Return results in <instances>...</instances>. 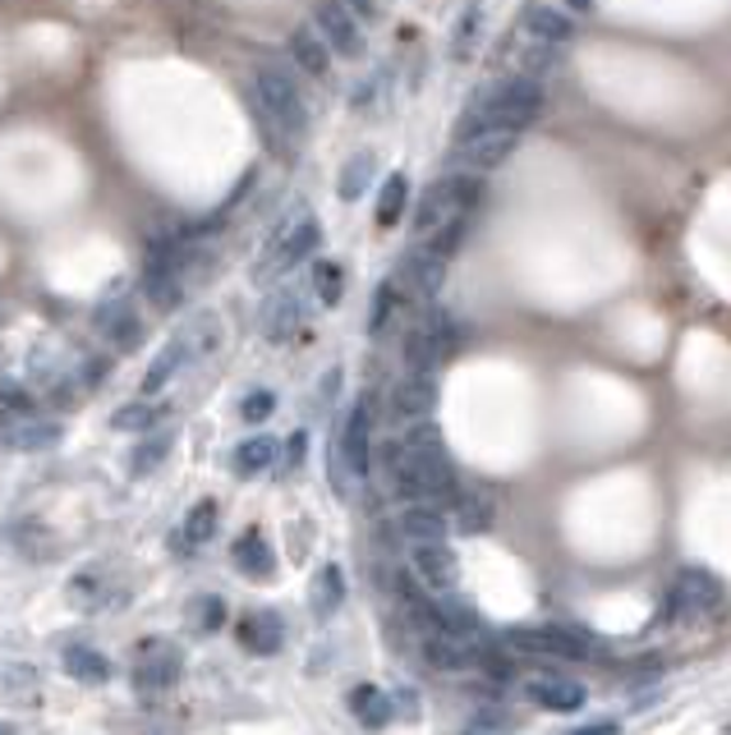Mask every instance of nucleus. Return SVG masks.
<instances>
[{
    "label": "nucleus",
    "instance_id": "f257e3e1",
    "mask_svg": "<svg viewBox=\"0 0 731 735\" xmlns=\"http://www.w3.org/2000/svg\"><path fill=\"white\" fill-rule=\"evenodd\" d=\"M543 111V92H538V78L530 74H511L502 78V84H492L483 92L469 97V107L460 116V134L465 129H488V124H498V129H530Z\"/></svg>",
    "mask_w": 731,
    "mask_h": 735
},
{
    "label": "nucleus",
    "instance_id": "f03ea898",
    "mask_svg": "<svg viewBox=\"0 0 731 735\" xmlns=\"http://www.w3.org/2000/svg\"><path fill=\"white\" fill-rule=\"evenodd\" d=\"M253 92H258V107H263V120H268L272 129H285L291 139L308 134V101H304L299 88L291 84V74L263 65V69L253 74Z\"/></svg>",
    "mask_w": 731,
    "mask_h": 735
},
{
    "label": "nucleus",
    "instance_id": "7ed1b4c3",
    "mask_svg": "<svg viewBox=\"0 0 731 735\" xmlns=\"http://www.w3.org/2000/svg\"><path fill=\"white\" fill-rule=\"evenodd\" d=\"M515 143H520V134L515 129H498V124H488V129H465V134H456V166L460 171H474V175H483V171H498L506 156L515 152Z\"/></svg>",
    "mask_w": 731,
    "mask_h": 735
},
{
    "label": "nucleus",
    "instance_id": "20e7f679",
    "mask_svg": "<svg viewBox=\"0 0 731 735\" xmlns=\"http://www.w3.org/2000/svg\"><path fill=\"white\" fill-rule=\"evenodd\" d=\"M506 644L515 652H530V658H557V662L589 658L585 639H576L570 629H557V625H515V629H506Z\"/></svg>",
    "mask_w": 731,
    "mask_h": 735
},
{
    "label": "nucleus",
    "instance_id": "39448f33",
    "mask_svg": "<svg viewBox=\"0 0 731 735\" xmlns=\"http://www.w3.org/2000/svg\"><path fill=\"white\" fill-rule=\"evenodd\" d=\"M179 671H185V652H179L171 639H143L134 652V685L148 694L171 690Z\"/></svg>",
    "mask_w": 731,
    "mask_h": 735
},
{
    "label": "nucleus",
    "instance_id": "423d86ee",
    "mask_svg": "<svg viewBox=\"0 0 731 735\" xmlns=\"http://www.w3.org/2000/svg\"><path fill=\"white\" fill-rule=\"evenodd\" d=\"M718 602H722V580L713 570H681L672 580L663 607L672 616H699V612H713Z\"/></svg>",
    "mask_w": 731,
    "mask_h": 735
},
{
    "label": "nucleus",
    "instance_id": "0eeeda50",
    "mask_svg": "<svg viewBox=\"0 0 731 735\" xmlns=\"http://www.w3.org/2000/svg\"><path fill=\"white\" fill-rule=\"evenodd\" d=\"M318 33L327 37V46L336 51L341 61H359L363 56V33H359V19L346 10V0H318Z\"/></svg>",
    "mask_w": 731,
    "mask_h": 735
},
{
    "label": "nucleus",
    "instance_id": "6e6552de",
    "mask_svg": "<svg viewBox=\"0 0 731 735\" xmlns=\"http://www.w3.org/2000/svg\"><path fill=\"white\" fill-rule=\"evenodd\" d=\"M460 217H469V212H465V202L456 194V179H437V184H428V189H424L419 207H414V230H419L424 240H433L437 230H447Z\"/></svg>",
    "mask_w": 731,
    "mask_h": 735
},
{
    "label": "nucleus",
    "instance_id": "1a4fd4ad",
    "mask_svg": "<svg viewBox=\"0 0 731 735\" xmlns=\"http://www.w3.org/2000/svg\"><path fill=\"white\" fill-rule=\"evenodd\" d=\"M410 566L419 574V584L428 593H441L447 597L456 584H460V561L447 542H428V547H410Z\"/></svg>",
    "mask_w": 731,
    "mask_h": 735
},
{
    "label": "nucleus",
    "instance_id": "9d476101",
    "mask_svg": "<svg viewBox=\"0 0 731 735\" xmlns=\"http://www.w3.org/2000/svg\"><path fill=\"white\" fill-rule=\"evenodd\" d=\"M373 424V414H369V401H359L354 409H350V418H346V428H341V441H336V451H341V460H346V469L354 479H363L373 469V446H369V428Z\"/></svg>",
    "mask_w": 731,
    "mask_h": 735
},
{
    "label": "nucleus",
    "instance_id": "9b49d317",
    "mask_svg": "<svg viewBox=\"0 0 731 735\" xmlns=\"http://www.w3.org/2000/svg\"><path fill=\"white\" fill-rule=\"evenodd\" d=\"M474 648H479V644L451 635V629L437 625V621L424 629V658H428L433 667H441V671H465L469 662H474Z\"/></svg>",
    "mask_w": 731,
    "mask_h": 735
},
{
    "label": "nucleus",
    "instance_id": "f8f14e48",
    "mask_svg": "<svg viewBox=\"0 0 731 735\" xmlns=\"http://www.w3.org/2000/svg\"><path fill=\"white\" fill-rule=\"evenodd\" d=\"M520 23H525V33L547 42V46H566L570 37H576V19H570L566 10L557 6H543V0H530L525 10H520Z\"/></svg>",
    "mask_w": 731,
    "mask_h": 735
},
{
    "label": "nucleus",
    "instance_id": "ddd939ff",
    "mask_svg": "<svg viewBox=\"0 0 731 735\" xmlns=\"http://www.w3.org/2000/svg\"><path fill=\"white\" fill-rule=\"evenodd\" d=\"M437 405V386L428 373H410L401 386H396V396H391V414L401 418V424H424V418L433 414Z\"/></svg>",
    "mask_w": 731,
    "mask_h": 735
},
{
    "label": "nucleus",
    "instance_id": "4468645a",
    "mask_svg": "<svg viewBox=\"0 0 731 735\" xmlns=\"http://www.w3.org/2000/svg\"><path fill=\"white\" fill-rule=\"evenodd\" d=\"M530 699L547 713H576V707H585V685L570 676H538L530 680Z\"/></svg>",
    "mask_w": 731,
    "mask_h": 735
},
{
    "label": "nucleus",
    "instance_id": "2eb2a0df",
    "mask_svg": "<svg viewBox=\"0 0 731 735\" xmlns=\"http://www.w3.org/2000/svg\"><path fill=\"white\" fill-rule=\"evenodd\" d=\"M299 327H304V304H299V295H295V290L272 295L268 308H263V336L272 340V345H285V340H291Z\"/></svg>",
    "mask_w": 731,
    "mask_h": 735
},
{
    "label": "nucleus",
    "instance_id": "dca6fc26",
    "mask_svg": "<svg viewBox=\"0 0 731 735\" xmlns=\"http://www.w3.org/2000/svg\"><path fill=\"white\" fill-rule=\"evenodd\" d=\"M240 644H244L249 652H258V658H272V652H281V644H285L281 616H276V612H249V616L240 621Z\"/></svg>",
    "mask_w": 731,
    "mask_h": 735
},
{
    "label": "nucleus",
    "instance_id": "f3484780",
    "mask_svg": "<svg viewBox=\"0 0 731 735\" xmlns=\"http://www.w3.org/2000/svg\"><path fill=\"white\" fill-rule=\"evenodd\" d=\"M405 276H410V285H414V290H419L424 299H433L437 285L447 281V257H441L433 244H428V249H414V253L405 257Z\"/></svg>",
    "mask_w": 731,
    "mask_h": 735
},
{
    "label": "nucleus",
    "instance_id": "a211bd4d",
    "mask_svg": "<svg viewBox=\"0 0 731 735\" xmlns=\"http://www.w3.org/2000/svg\"><path fill=\"white\" fill-rule=\"evenodd\" d=\"M291 56H295L299 69L313 74V78H327V74H331V46H327L323 33H313V29H295V33H291Z\"/></svg>",
    "mask_w": 731,
    "mask_h": 735
},
{
    "label": "nucleus",
    "instance_id": "6ab92c4d",
    "mask_svg": "<svg viewBox=\"0 0 731 735\" xmlns=\"http://www.w3.org/2000/svg\"><path fill=\"white\" fill-rule=\"evenodd\" d=\"M230 561L240 566L249 580H272V570H276V557H272V547L263 534H244L240 542L230 547Z\"/></svg>",
    "mask_w": 731,
    "mask_h": 735
},
{
    "label": "nucleus",
    "instance_id": "aec40b11",
    "mask_svg": "<svg viewBox=\"0 0 731 735\" xmlns=\"http://www.w3.org/2000/svg\"><path fill=\"white\" fill-rule=\"evenodd\" d=\"M401 534L410 538V547H428V542H447V515L428 511V506H410L401 515Z\"/></svg>",
    "mask_w": 731,
    "mask_h": 735
},
{
    "label": "nucleus",
    "instance_id": "412c9836",
    "mask_svg": "<svg viewBox=\"0 0 731 735\" xmlns=\"http://www.w3.org/2000/svg\"><path fill=\"white\" fill-rule=\"evenodd\" d=\"M189 359H194V354H189V340H185V336H175L171 345L152 359L148 373H143V396H156V391H162V386H166V382H171V377H175Z\"/></svg>",
    "mask_w": 731,
    "mask_h": 735
},
{
    "label": "nucleus",
    "instance_id": "4be33fe9",
    "mask_svg": "<svg viewBox=\"0 0 731 735\" xmlns=\"http://www.w3.org/2000/svg\"><path fill=\"white\" fill-rule=\"evenodd\" d=\"M61 667L74 676V680H84V685H107L111 680V662L101 658L97 648H84V644H69L61 652Z\"/></svg>",
    "mask_w": 731,
    "mask_h": 735
},
{
    "label": "nucleus",
    "instance_id": "5701e85b",
    "mask_svg": "<svg viewBox=\"0 0 731 735\" xmlns=\"http://www.w3.org/2000/svg\"><path fill=\"white\" fill-rule=\"evenodd\" d=\"M346 602V570L341 566H323L313 574V589H308V607L318 616H331L336 607Z\"/></svg>",
    "mask_w": 731,
    "mask_h": 735
},
{
    "label": "nucleus",
    "instance_id": "b1692460",
    "mask_svg": "<svg viewBox=\"0 0 731 735\" xmlns=\"http://www.w3.org/2000/svg\"><path fill=\"white\" fill-rule=\"evenodd\" d=\"M276 464V441L272 437H249L234 446V474L240 479H253V474H268Z\"/></svg>",
    "mask_w": 731,
    "mask_h": 735
},
{
    "label": "nucleus",
    "instance_id": "393cba45",
    "mask_svg": "<svg viewBox=\"0 0 731 735\" xmlns=\"http://www.w3.org/2000/svg\"><path fill=\"white\" fill-rule=\"evenodd\" d=\"M350 713H354L363 726H386V722H391V699H386L378 685H354V690H350Z\"/></svg>",
    "mask_w": 731,
    "mask_h": 735
},
{
    "label": "nucleus",
    "instance_id": "a878e982",
    "mask_svg": "<svg viewBox=\"0 0 731 735\" xmlns=\"http://www.w3.org/2000/svg\"><path fill=\"white\" fill-rule=\"evenodd\" d=\"M61 441V428L56 424H19L6 432V446L10 451H51Z\"/></svg>",
    "mask_w": 731,
    "mask_h": 735
},
{
    "label": "nucleus",
    "instance_id": "bb28decb",
    "mask_svg": "<svg viewBox=\"0 0 731 735\" xmlns=\"http://www.w3.org/2000/svg\"><path fill=\"white\" fill-rule=\"evenodd\" d=\"M405 202H410V184H405V175H386L382 179V194H378V226H396L401 221V212H405Z\"/></svg>",
    "mask_w": 731,
    "mask_h": 735
},
{
    "label": "nucleus",
    "instance_id": "cd10ccee",
    "mask_svg": "<svg viewBox=\"0 0 731 735\" xmlns=\"http://www.w3.org/2000/svg\"><path fill=\"white\" fill-rule=\"evenodd\" d=\"M0 699L6 703H37V671L29 667H0Z\"/></svg>",
    "mask_w": 731,
    "mask_h": 735
},
{
    "label": "nucleus",
    "instance_id": "c85d7f7f",
    "mask_svg": "<svg viewBox=\"0 0 731 735\" xmlns=\"http://www.w3.org/2000/svg\"><path fill=\"white\" fill-rule=\"evenodd\" d=\"M437 625H447L451 635H460V639H469V644H479L483 639V625H479V616L465 607V602H447L441 597V607H437Z\"/></svg>",
    "mask_w": 731,
    "mask_h": 735
},
{
    "label": "nucleus",
    "instance_id": "c756f323",
    "mask_svg": "<svg viewBox=\"0 0 731 735\" xmlns=\"http://www.w3.org/2000/svg\"><path fill=\"white\" fill-rule=\"evenodd\" d=\"M189 625L198 629V635H212V629H221L226 625V602L217 593H198L189 602Z\"/></svg>",
    "mask_w": 731,
    "mask_h": 735
},
{
    "label": "nucleus",
    "instance_id": "7c9ffc66",
    "mask_svg": "<svg viewBox=\"0 0 731 735\" xmlns=\"http://www.w3.org/2000/svg\"><path fill=\"white\" fill-rule=\"evenodd\" d=\"M313 290H318V299L331 308V304H341L346 295V272H341V262H313Z\"/></svg>",
    "mask_w": 731,
    "mask_h": 735
},
{
    "label": "nucleus",
    "instance_id": "2f4dec72",
    "mask_svg": "<svg viewBox=\"0 0 731 735\" xmlns=\"http://www.w3.org/2000/svg\"><path fill=\"white\" fill-rule=\"evenodd\" d=\"M369 179H373V152L350 156L346 171H341V198H346V202H354L363 189H369Z\"/></svg>",
    "mask_w": 731,
    "mask_h": 735
},
{
    "label": "nucleus",
    "instance_id": "473e14b6",
    "mask_svg": "<svg viewBox=\"0 0 731 735\" xmlns=\"http://www.w3.org/2000/svg\"><path fill=\"white\" fill-rule=\"evenodd\" d=\"M217 519H221L217 502H198V506L185 515V538H189V547H203L207 538H212V534H217Z\"/></svg>",
    "mask_w": 731,
    "mask_h": 735
},
{
    "label": "nucleus",
    "instance_id": "72a5a7b5",
    "mask_svg": "<svg viewBox=\"0 0 731 735\" xmlns=\"http://www.w3.org/2000/svg\"><path fill=\"white\" fill-rule=\"evenodd\" d=\"M488 519H492V511H488L483 496H469V492L456 496V529H460V534H479V529H488Z\"/></svg>",
    "mask_w": 731,
    "mask_h": 735
},
{
    "label": "nucleus",
    "instance_id": "f704fd0d",
    "mask_svg": "<svg viewBox=\"0 0 731 735\" xmlns=\"http://www.w3.org/2000/svg\"><path fill=\"white\" fill-rule=\"evenodd\" d=\"M156 405H148V401H134V405H120L116 414H111V428L116 432H148L152 424H156Z\"/></svg>",
    "mask_w": 731,
    "mask_h": 735
},
{
    "label": "nucleus",
    "instance_id": "c9c22d12",
    "mask_svg": "<svg viewBox=\"0 0 731 735\" xmlns=\"http://www.w3.org/2000/svg\"><path fill=\"white\" fill-rule=\"evenodd\" d=\"M166 451H171V432H156V437H148L139 446L134 456H129V469H134V474H152V469L166 460Z\"/></svg>",
    "mask_w": 731,
    "mask_h": 735
},
{
    "label": "nucleus",
    "instance_id": "e433bc0d",
    "mask_svg": "<svg viewBox=\"0 0 731 735\" xmlns=\"http://www.w3.org/2000/svg\"><path fill=\"white\" fill-rule=\"evenodd\" d=\"M391 312H396V281H386L382 290H378V299H373V312H369V331H373V336L386 331Z\"/></svg>",
    "mask_w": 731,
    "mask_h": 735
},
{
    "label": "nucleus",
    "instance_id": "4c0bfd02",
    "mask_svg": "<svg viewBox=\"0 0 731 735\" xmlns=\"http://www.w3.org/2000/svg\"><path fill=\"white\" fill-rule=\"evenodd\" d=\"M553 61H557V46H547V42L534 37V46L520 51V74H530V78H534V74H543Z\"/></svg>",
    "mask_w": 731,
    "mask_h": 735
},
{
    "label": "nucleus",
    "instance_id": "58836bf2",
    "mask_svg": "<svg viewBox=\"0 0 731 735\" xmlns=\"http://www.w3.org/2000/svg\"><path fill=\"white\" fill-rule=\"evenodd\" d=\"M276 409V396L272 391H253V396H244V405H240V414H244V424H263V418Z\"/></svg>",
    "mask_w": 731,
    "mask_h": 735
},
{
    "label": "nucleus",
    "instance_id": "ea45409f",
    "mask_svg": "<svg viewBox=\"0 0 731 735\" xmlns=\"http://www.w3.org/2000/svg\"><path fill=\"white\" fill-rule=\"evenodd\" d=\"M0 405H10V409H29L33 405V396L23 386H14V382H0Z\"/></svg>",
    "mask_w": 731,
    "mask_h": 735
},
{
    "label": "nucleus",
    "instance_id": "a19ab883",
    "mask_svg": "<svg viewBox=\"0 0 731 735\" xmlns=\"http://www.w3.org/2000/svg\"><path fill=\"white\" fill-rule=\"evenodd\" d=\"M346 10L354 19H378V0H346Z\"/></svg>",
    "mask_w": 731,
    "mask_h": 735
},
{
    "label": "nucleus",
    "instance_id": "79ce46f5",
    "mask_svg": "<svg viewBox=\"0 0 731 735\" xmlns=\"http://www.w3.org/2000/svg\"><path fill=\"white\" fill-rule=\"evenodd\" d=\"M285 460H291V469L304 460V432H295V437H291V446H285Z\"/></svg>",
    "mask_w": 731,
    "mask_h": 735
},
{
    "label": "nucleus",
    "instance_id": "37998d69",
    "mask_svg": "<svg viewBox=\"0 0 731 735\" xmlns=\"http://www.w3.org/2000/svg\"><path fill=\"white\" fill-rule=\"evenodd\" d=\"M570 735H617V722H593V726H580V731H570Z\"/></svg>",
    "mask_w": 731,
    "mask_h": 735
},
{
    "label": "nucleus",
    "instance_id": "c03bdc74",
    "mask_svg": "<svg viewBox=\"0 0 731 735\" xmlns=\"http://www.w3.org/2000/svg\"><path fill=\"white\" fill-rule=\"evenodd\" d=\"M561 6H566V10H576V14H589V10H593V0H561Z\"/></svg>",
    "mask_w": 731,
    "mask_h": 735
},
{
    "label": "nucleus",
    "instance_id": "a18cd8bd",
    "mask_svg": "<svg viewBox=\"0 0 731 735\" xmlns=\"http://www.w3.org/2000/svg\"><path fill=\"white\" fill-rule=\"evenodd\" d=\"M0 735H14V731H10V726H6V722H0Z\"/></svg>",
    "mask_w": 731,
    "mask_h": 735
},
{
    "label": "nucleus",
    "instance_id": "49530a36",
    "mask_svg": "<svg viewBox=\"0 0 731 735\" xmlns=\"http://www.w3.org/2000/svg\"><path fill=\"white\" fill-rule=\"evenodd\" d=\"M465 735H483V731H465Z\"/></svg>",
    "mask_w": 731,
    "mask_h": 735
}]
</instances>
